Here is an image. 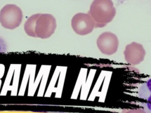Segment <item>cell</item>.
<instances>
[{
	"mask_svg": "<svg viewBox=\"0 0 151 113\" xmlns=\"http://www.w3.org/2000/svg\"><path fill=\"white\" fill-rule=\"evenodd\" d=\"M73 31L79 35H86L93 31L95 23L88 14L79 12L73 16L71 21Z\"/></svg>",
	"mask_w": 151,
	"mask_h": 113,
	"instance_id": "obj_4",
	"label": "cell"
},
{
	"mask_svg": "<svg viewBox=\"0 0 151 113\" xmlns=\"http://www.w3.org/2000/svg\"><path fill=\"white\" fill-rule=\"evenodd\" d=\"M146 51L143 46L136 42L126 45L124 51L126 61L132 65H136L141 63L145 58Z\"/></svg>",
	"mask_w": 151,
	"mask_h": 113,
	"instance_id": "obj_6",
	"label": "cell"
},
{
	"mask_svg": "<svg viewBox=\"0 0 151 113\" xmlns=\"http://www.w3.org/2000/svg\"><path fill=\"white\" fill-rule=\"evenodd\" d=\"M116 14L113 2L110 0H94L92 2L88 14L95 23V28L106 26L112 21Z\"/></svg>",
	"mask_w": 151,
	"mask_h": 113,
	"instance_id": "obj_2",
	"label": "cell"
},
{
	"mask_svg": "<svg viewBox=\"0 0 151 113\" xmlns=\"http://www.w3.org/2000/svg\"><path fill=\"white\" fill-rule=\"evenodd\" d=\"M56 27L55 18L48 14L31 15L24 24V30L28 35L41 39L50 38L54 33Z\"/></svg>",
	"mask_w": 151,
	"mask_h": 113,
	"instance_id": "obj_1",
	"label": "cell"
},
{
	"mask_svg": "<svg viewBox=\"0 0 151 113\" xmlns=\"http://www.w3.org/2000/svg\"><path fill=\"white\" fill-rule=\"evenodd\" d=\"M7 50L6 44L5 41L0 37V53L6 52Z\"/></svg>",
	"mask_w": 151,
	"mask_h": 113,
	"instance_id": "obj_8",
	"label": "cell"
},
{
	"mask_svg": "<svg viewBox=\"0 0 151 113\" xmlns=\"http://www.w3.org/2000/svg\"><path fill=\"white\" fill-rule=\"evenodd\" d=\"M96 44L102 54L111 55L117 52L119 41L114 34L111 32H104L99 35Z\"/></svg>",
	"mask_w": 151,
	"mask_h": 113,
	"instance_id": "obj_5",
	"label": "cell"
},
{
	"mask_svg": "<svg viewBox=\"0 0 151 113\" xmlns=\"http://www.w3.org/2000/svg\"><path fill=\"white\" fill-rule=\"evenodd\" d=\"M23 15L19 7L14 4L4 6L0 11V23L3 27L14 29L20 25Z\"/></svg>",
	"mask_w": 151,
	"mask_h": 113,
	"instance_id": "obj_3",
	"label": "cell"
},
{
	"mask_svg": "<svg viewBox=\"0 0 151 113\" xmlns=\"http://www.w3.org/2000/svg\"><path fill=\"white\" fill-rule=\"evenodd\" d=\"M138 95L139 98L146 101V108L151 111V78L140 87Z\"/></svg>",
	"mask_w": 151,
	"mask_h": 113,
	"instance_id": "obj_7",
	"label": "cell"
}]
</instances>
